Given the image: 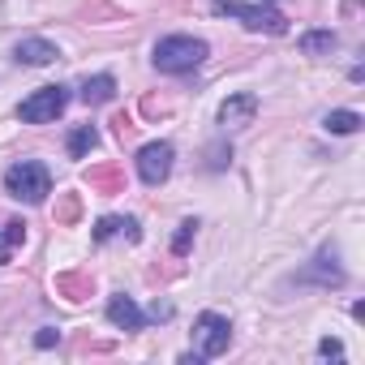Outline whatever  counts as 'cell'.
Listing matches in <instances>:
<instances>
[{
  "label": "cell",
  "mask_w": 365,
  "mask_h": 365,
  "mask_svg": "<svg viewBox=\"0 0 365 365\" xmlns=\"http://www.w3.org/2000/svg\"><path fill=\"white\" fill-rule=\"evenodd\" d=\"M168 172H172V146L168 142H146L138 150V176L146 185H163Z\"/></svg>",
  "instance_id": "obj_6"
},
{
  "label": "cell",
  "mask_w": 365,
  "mask_h": 365,
  "mask_svg": "<svg viewBox=\"0 0 365 365\" xmlns=\"http://www.w3.org/2000/svg\"><path fill=\"white\" fill-rule=\"evenodd\" d=\"M129 237V241H138V224L133 220H116V215H108V220H99V228H95V241H112V237Z\"/></svg>",
  "instance_id": "obj_12"
},
{
  "label": "cell",
  "mask_w": 365,
  "mask_h": 365,
  "mask_svg": "<svg viewBox=\"0 0 365 365\" xmlns=\"http://www.w3.org/2000/svg\"><path fill=\"white\" fill-rule=\"evenodd\" d=\"M335 35L331 31H309V35H301V52L305 56H327V52H335Z\"/></svg>",
  "instance_id": "obj_13"
},
{
  "label": "cell",
  "mask_w": 365,
  "mask_h": 365,
  "mask_svg": "<svg viewBox=\"0 0 365 365\" xmlns=\"http://www.w3.org/2000/svg\"><path fill=\"white\" fill-rule=\"evenodd\" d=\"M215 18H237L245 31H267V35H284L288 31V18L284 14H275L267 5H241V0H220Z\"/></svg>",
  "instance_id": "obj_3"
},
{
  "label": "cell",
  "mask_w": 365,
  "mask_h": 365,
  "mask_svg": "<svg viewBox=\"0 0 365 365\" xmlns=\"http://www.w3.org/2000/svg\"><path fill=\"white\" fill-rule=\"evenodd\" d=\"M112 95H116V82H112L108 73H99V78H86V82H82V103H86V108H95V103H108Z\"/></svg>",
  "instance_id": "obj_10"
},
{
  "label": "cell",
  "mask_w": 365,
  "mask_h": 365,
  "mask_svg": "<svg viewBox=\"0 0 365 365\" xmlns=\"http://www.w3.org/2000/svg\"><path fill=\"white\" fill-rule=\"evenodd\" d=\"M95 146H99V129H95V125H78V129L69 133V155H73V159L91 155Z\"/></svg>",
  "instance_id": "obj_11"
},
{
  "label": "cell",
  "mask_w": 365,
  "mask_h": 365,
  "mask_svg": "<svg viewBox=\"0 0 365 365\" xmlns=\"http://www.w3.org/2000/svg\"><path fill=\"white\" fill-rule=\"evenodd\" d=\"M5 190H9V198L39 207V202L52 194V176H48L43 163H35V159H18V163L5 172Z\"/></svg>",
  "instance_id": "obj_2"
},
{
  "label": "cell",
  "mask_w": 365,
  "mask_h": 365,
  "mask_svg": "<svg viewBox=\"0 0 365 365\" xmlns=\"http://www.w3.org/2000/svg\"><path fill=\"white\" fill-rule=\"evenodd\" d=\"M108 322L120 327V331H142V327H146V314H142L129 297H112V301H108Z\"/></svg>",
  "instance_id": "obj_8"
},
{
  "label": "cell",
  "mask_w": 365,
  "mask_h": 365,
  "mask_svg": "<svg viewBox=\"0 0 365 365\" xmlns=\"http://www.w3.org/2000/svg\"><path fill=\"white\" fill-rule=\"evenodd\" d=\"M322 125H327V133H356L361 129V116L348 112V108H335V112L322 116Z\"/></svg>",
  "instance_id": "obj_14"
},
{
  "label": "cell",
  "mask_w": 365,
  "mask_h": 365,
  "mask_svg": "<svg viewBox=\"0 0 365 365\" xmlns=\"http://www.w3.org/2000/svg\"><path fill=\"white\" fill-rule=\"evenodd\" d=\"M65 108H69V91H65V86H43V91H35L31 99H22L18 116H22L26 125H48V120H56Z\"/></svg>",
  "instance_id": "obj_5"
},
{
  "label": "cell",
  "mask_w": 365,
  "mask_h": 365,
  "mask_svg": "<svg viewBox=\"0 0 365 365\" xmlns=\"http://www.w3.org/2000/svg\"><path fill=\"white\" fill-rule=\"evenodd\" d=\"M318 352H322V356H344L339 339H322V344H318Z\"/></svg>",
  "instance_id": "obj_17"
},
{
  "label": "cell",
  "mask_w": 365,
  "mask_h": 365,
  "mask_svg": "<svg viewBox=\"0 0 365 365\" xmlns=\"http://www.w3.org/2000/svg\"><path fill=\"white\" fill-rule=\"evenodd\" d=\"M194 228H198L194 220H185V224H180V232H176V254H185V250H190V237H194Z\"/></svg>",
  "instance_id": "obj_16"
},
{
  "label": "cell",
  "mask_w": 365,
  "mask_h": 365,
  "mask_svg": "<svg viewBox=\"0 0 365 365\" xmlns=\"http://www.w3.org/2000/svg\"><path fill=\"white\" fill-rule=\"evenodd\" d=\"M22 241H26V224H18V220L0 224V262H9L14 245H22Z\"/></svg>",
  "instance_id": "obj_15"
},
{
  "label": "cell",
  "mask_w": 365,
  "mask_h": 365,
  "mask_svg": "<svg viewBox=\"0 0 365 365\" xmlns=\"http://www.w3.org/2000/svg\"><path fill=\"white\" fill-rule=\"evenodd\" d=\"M35 344H39V348H52V344H56V331H39Z\"/></svg>",
  "instance_id": "obj_18"
},
{
  "label": "cell",
  "mask_w": 365,
  "mask_h": 365,
  "mask_svg": "<svg viewBox=\"0 0 365 365\" xmlns=\"http://www.w3.org/2000/svg\"><path fill=\"white\" fill-rule=\"evenodd\" d=\"M61 52H56V43H48V39H22L18 48H14V61L18 65H52Z\"/></svg>",
  "instance_id": "obj_9"
},
{
  "label": "cell",
  "mask_w": 365,
  "mask_h": 365,
  "mask_svg": "<svg viewBox=\"0 0 365 365\" xmlns=\"http://www.w3.org/2000/svg\"><path fill=\"white\" fill-rule=\"evenodd\" d=\"M207 61V43L194 35H168L155 43V69L159 73H194Z\"/></svg>",
  "instance_id": "obj_1"
},
{
  "label": "cell",
  "mask_w": 365,
  "mask_h": 365,
  "mask_svg": "<svg viewBox=\"0 0 365 365\" xmlns=\"http://www.w3.org/2000/svg\"><path fill=\"white\" fill-rule=\"evenodd\" d=\"M228 344H232V322L224 318V314H198V322H194V356H220V352H228Z\"/></svg>",
  "instance_id": "obj_4"
},
{
  "label": "cell",
  "mask_w": 365,
  "mask_h": 365,
  "mask_svg": "<svg viewBox=\"0 0 365 365\" xmlns=\"http://www.w3.org/2000/svg\"><path fill=\"white\" fill-rule=\"evenodd\" d=\"M254 116H258V95H250V91L224 99V108H220V125L224 129H245V125H254Z\"/></svg>",
  "instance_id": "obj_7"
}]
</instances>
